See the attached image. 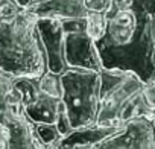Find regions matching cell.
Returning <instances> with one entry per match:
<instances>
[{"label": "cell", "instance_id": "6da1fadb", "mask_svg": "<svg viewBox=\"0 0 155 149\" xmlns=\"http://www.w3.org/2000/svg\"><path fill=\"white\" fill-rule=\"evenodd\" d=\"M37 22L38 18L28 9L0 18V70L15 78L41 76L47 71Z\"/></svg>", "mask_w": 155, "mask_h": 149}, {"label": "cell", "instance_id": "7a4b0ae2", "mask_svg": "<svg viewBox=\"0 0 155 149\" xmlns=\"http://www.w3.org/2000/svg\"><path fill=\"white\" fill-rule=\"evenodd\" d=\"M146 84L132 71L101 70V110L96 125L122 126L134 119L155 120V108L144 94Z\"/></svg>", "mask_w": 155, "mask_h": 149}, {"label": "cell", "instance_id": "3957f363", "mask_svg": "<svg viewBox=\"0 0 155 149\" xmlns=\"http://www.w3.org/2000/svg\"><path fill=\"white\" fill-rule=\"evenodd\" d=\"M62 105L73 129L96 125L101 110V71L68 68L61 74Z\"/></svg>", "mask_w": 155, "mask_h": 149}, {"label": "cell", "instance_id": "277c9868", "mask_svg": "<svg viewBox=\"0 0 155 149\" xmlns=\"http://www.w3.org/2000/svg\"><path fill=\"white\" fill-rule=\"evenodd\" d=\"M15 85L21 94L26 116L34 123H56L64 111L62 96L44 90L40 76L15 78Z\"/></svg>", "mask_w": 155, "mask_h": 149}, {"label": "cell", "instance_id": "5b68a950", "mask_svg": "<svg viewBox=\"0 0 155 149\" xmlns=\"http://www.w3.org/2000/svg\"><path fill=\"white\" fill-rule=\"evenodd\" d=\"M64 55L68 68H85L93 71L102 70V62L96 47V41L85 31V18L62 20Z\"/></svg>", "mask_w": 155, "mask_h": 149}, {"label": "cell", "instance_id": "8992f818", "mask_svg": "<svg viewBox=\"0 0 155 149\" xmlns=\"http://www.w3.org/2000/svg\"><path fill=\"white\" fill-rule=\"evenodd\" d=\"M96 149H155L153 123L144 117L129 120L105 137Z\"/></svg>", "mask_w": 155, "mask_h": 149}, {"label": "cell", "instance_id": "52a82bcc", "mask_svg": "<svg viewBox=\"0 0 155 149\" xmlns=\"http://www.w3.org/2000/svg\"><path fill=\"white\" fill-rule=\"evenodd\" d=\"M37 29L46 52L47 70L55 74H61L68 70L64 55V23L55 18H38Z\"/></svg>", "mask_w": 155, "mask_h": 149}, {"label": "cell", "instance_id": "ba28073f", "mask_svg": "<svg viewBox=\"0 0 155 149\" xmlns=\"http://www.w3.org/2000/svg\"><path fill=\"white\" fill-rule=\"evenodd\" d=\"M28 11L37 18L55 20L85 18L88 12L84 0H38L28 8Z\"/></svg>", "mask_w": 155, "mask_h": 149}, {"label": "cell", "instance_id": "9c48e42d", "mask_svg": "<svg viewBox=\"0 0 155 149\" xmlns=\"http://www.w3.org/2000/svg\"><path fill=\"white\" fill-rule=\"evenodd\" d=\"M120 126L91 125L85 128L71 129L56 144L49 149H96V146L108 135L116 132Z\"/></svg>", "mask_w": 155, "mask_h": 149}, {"label": "cell", "instance_id": "30bf717a", "mask_svg": "<svg viewBox=\"0 0 155 149\" xmlns=\"http://www.w3.org/2000/svg\"><path fill=\"white\" fill-rule=\"evenodd\" d=\"M23 114L25 107L15 85V76L0 70V125L6 128Z\"/></svg>", "mask_w": 155, "mask_h": 149}, {"label": "cell", "instance_id": "8fae6325", "mask_svg": "<svg viewBox=\"0 0 155 149\" xmlns=\"http://www.w3.org/2000/svg\"><path fill=\"white\" fill-rule=\"evenodd\" d=\"M9 149H46L40 141L35 129V123L26 116H20L6 126Z\"/></svg>", "mask_w": 155, "mask_h": 149}, {"label": "cell", "instance_id": "7c38bea8", "mask_svg": "<svg viewBox=\"0 0 155 149\" xmlns=\"http://www.w3.org/2000/svg\"><path fill=\"white\" fill-rule=\"evenodd\" d=\"M105 28H107V14L90 12V11L87 12V15H85V31L96 43L104 37Z\"/></svg>", "mask_w": 155, "mask_h": 149}, {"label": "cell", "instance_id": "4fadbf2b", "mask_svg": "<svg viewBox=\"0 0 155 149\" xmlns=\"http://www.w3.org/2000/svg\"><path fill=\"white\" fill-rule=\"evenodd\" d=\"M35 129L40 141L46 146V149L52 147L62 138L56 123H35Z\"/></svg>", "mask_w": 155, "mask_h": 149}, {"label": "cell", "instance_id": "5bb4252c", "mask_svg": "<svg viewBox=\"0 0 155 149\" xmlns=\"http://www.w3.org/2000/svg\"><path fill=\"white\" fill-rule=\"evenodd\" d=\"M85 2V8L90 12H104L107 14L110 9V3L111 0H84Z\"/></svg>", "mask_w": 155, "mask_h": 149}, {"label": "cell", "instance_id": "9a60e30c", "mask_svg": "<svg viewBox=\"0 0 155 149\" xmlns=\"http://www.w3.org/2000/svg\"><path fill=\"white\" fill-rule=\"evenodd\" d=\"M134 2L135 0H111L110 3V9L107 12V17L108 15H113L116 12H120V11H126V9H131L134 6Z\"/></svg>", "mask_w": 155, "mask_h": 149}, {"label": "cell", "instance_id": "2e32d148", "mask_svg": "<svg viewBox=\"0 0 155 149\" xmlns=\"http://www.w3.org/2000/svg\"><path fill=\"white\" fill-rule=\"evenodd\" d=\"M0 149H9V140H8V131L5 126L0 125Z\"/></svg>", "mask_w": 155, "mask_h": 149}, {"label": "cell", "instance_id": "e0dca14e", "mask_svg": "<svg viewBox=\"0 0 155 149\" xmlns=\"http://www.w3.org/2000/svg\"><path fill=\"white\" fill-rule=\"evenodd\" d=\"M14 2L17 3V5H20L21 8H25V9H28L32 3H34V0H14Z\"/></svg>", "mask_w": 155, "mask_h": 149}, {"label": "cell", "instance_id": "ac0fdd59", "mask_svg": "<svg viewBox=\"0 0 155 149\" xmlns=\"http://www.w3.org/2000/svg\"><path fill=\"white\" fill-rule=\"evenodd\" d=\"M152 17H153V20H155V9H153V12H152Z\"/></svg>", "mask_w": 155, "mask_h": 149}, {"label": "cell", "instance_id": "d6986e66", "mask_svg": "<svg viewBox=\"0 0 155 149\" xmlns=\"http://www.w3.org/2000/svg\"><path fill=\"white\" fill-rule=\"evenodd\" d=\"M152 123H153V126H155V120H153V122H152Z\"/></svg>", "mask_w": 155, "mask_h": 149}, {"label": "cell", "instance_id": "ffe728a7", "mask_svg": "<svg viewBox=\"0 0 155 149\" xmlns=\"http://www.w3.org/2000/svg\"><path fill=\"white\" fill-rule=\"evenodd\" d=\"M34 2H38V0H34Z\"/></svg>", "mask_w": 155, "mask_h": 149}, {"label": "cell", "instance_id": "44dd1931", "mask_svg": "<svg viewBox=\"0 0 155 149\" xmlns=\"http://www.w3.org/2000/svg\"><path fill=\"white\" fill-rule=\"evenodd\" d=\"M153 128H155V126H153Z\"/></svg>", "mask_w": 155, "mask_h": 149}]
</instances>
